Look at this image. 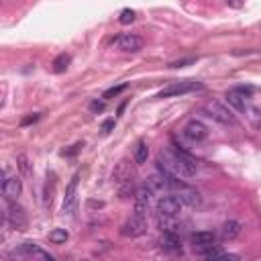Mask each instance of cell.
<instances>
[{
  "label": "cell",
  "mask_w": 261,
  "mask_h": 261,
  "mask_svg": "<svg viewBox=\"0 0 261 261\" xmlns=\"http://www.w3.org/2000/svg\"><path fill=\"white\" fill-rule=\"evenodd\" d=\"M115 129V118H108V120H104L102 122V127H100V131H102V135H108Z\"/></svg>",
  "instance_id": "cell-28"
},
{
  "label": "cell",
  "mask_w": 261,
  "mask_h": 261,
  "mask_svg": "<svg viewBox=\"0 0 261 261\" xmlns=\"http://www.w3.org/2000/svg\"><path fill=\"white\" fill-rule=\"evenodd\" d=\"M23 192V182L19 175H6L2 180V196L10 202V200H17Z\"/></svg>",
  "instance_id": "cell-10"
},
{
  "label": "cell",
  "mask_w": 261,
  "mask_h": 261,
  "mask_svg": "<svg viewBox=\"0 0 261 261\" xmlns=\"http://www.w3.org/2000/svg\"><path fill=\"white\" fill-rule=\"evenodd\" d=\"M147 157H149V147L145 141H139L135 147V163L137 166H143V163H147Z\"/></svg>",
  "instance_id": "cell-19"
},
{
  "label": "cell",
  "mask_w": 261,
  "mask_h": 261,
  "mask_svg": "<svg viewBox=\"0 0 261 261\" xmlns=\"http://www.w3.org/2000/svg\"><path fill=\"white\" fill-rule=\"evenodd\" d=\"M214 241H216V235L212 231H198V232L192 235V243H194V247H198V249L214 245Z\"/></svg>",
  "instance_id": "cell-17"
},
{
  "label": "cell",
  "mask_w": 261,
  "mask_h": 261,
  "mask_svg": "<svg viewBox=\"0 0 261 261\" xmlns=\"http://www.w3.org/2000/svg\"><path fill=\"white\" fill-rule=\"evenodd\" d=\"M184 208V202L180 200V196H161L157 200V212L159 216H170V218H175L177 214L182 212Z\"/></svg>",
  "instance_id": "cell-5"
},
{
  "label": "cell",
  "mask_w": 261,
  "mask_h": 261,
  "mask_svg": "<svg viewBox=\"0 0 261 261\" xmlns=\"http://www.w3.org/2000/svg\"><path fill=\"white\" fill-rule=\"evenodd\" d=\"M4 218H6V223L12 229H17V231H25V227H27V214H25V210L21 208L15 200L8 202V208H6Z\"/></svg>",
  "instance_id": "cell-7"
},
{
  "label": "cell",
  "mask_w": 261,
  "mask_h": 261,
  "mask_svg": "<svg viewBox=\"0 0 261 261\" xmlns=\"http://www.w3.org/2000/svg\"><path fill=\"white\" fill-rule=\"evenodd\" d=\"M116 43H118V47H120L122 51H127V53H137V51L143 49V39L137 37V35H131V33L120 35V37L116 39Z\"/></svg>",
  "instance_id": "cell-13"
},
{
  "label": "cell",
  "mask_w": 261,
  "mask_h": 261,
  "mask_svg": "<svg viewBox=\"0 0 261 261\" xmlns=\"http://www.w3.org/2000/svg\"><path fill=\"white\" fill-rule=\"evenodd\" d=\"M122 90H127V84H118V86H113V88H108L104 94H102V98L104 100H111V98H115V96H118Z\"/></svg>",
  "instance_id": "cell-25"
},
{
  "label": "cell",
  "mask_w": 261,
  "mask_h": 261,
  "mask_svg": "<svg viewBox=\"0 0 261 261\" xmlns=\"http://www.w3.org/2000/svg\"><path fill=\"white\" fill-rule=\"evenodd\" d=\"M204 113L208 115L210 118H214L216 122H223V125H235V115H232L229 108L223 102H218V100L206 102Z\"/></svg>",
  "instance_id": "cell-4"
},
{
  "label": "cell",
  "mask_w": 261,
  "mask_h": 261,
  "mask_svg": "<svg viewBox=\"0 0 261 261\" xmlns=\"http://www.w3.org/2000/svg\"><path fill=\"white\" fill-rule=\"evenodd\" d=\"M39 120V115H33V116H27V118H23V122L21 125L23 127H27V125H31V122H37Z\"/></svg>",
  "instance_id": "cell-31"
},
{
  "label": "cell",
  "mask_w": 261,
  "mask_h": 261,
  "mask_svg": "<svg viewBox=\"0 0 261 261\" xmlns=\"http://www.w3.org/2000/svg\"><path fill=\"white\" fill-rule=\"evenodd\" d=\"M196 90H204L202 82L182 80V82H174V84L166 86L157 94V98H172V96H182V94H190V92H196Z\"/></svg>",
  "instance_id": "cell-3"
},
{
  "label": "cell",
  "mask_w": 261,
  "mask_h": 261,
  "mask_svg": "<svg viewBox=\"0 0 261 261\" xmlns=\"http://www.w3.org/2000/svg\"><path fill=\"white\" fill-rule=\"evenodd\" d=\"M67 63H70V56L61 53V56H58L56 59H53V72H56V74L65 72V70H67Z\"/></svg>",
  "instance_id": "cell-22"
},
{
  "label": "cell",
  "mask_w": 261,
  "mask_h": 261,
  "mask_svg": "<svg viewBox=\"0 0 261 261\" xmlns=\"http://www.w3.org/2000/svg\"><path fill=\"white\" fill-rule=\"evenodd\" d=\"M200 255L204 257V259H223V255H225V251L223 249H218V247H204V249L200 251Z\"/></svg>",
  "instance_id": "cell-23"
},
{
  "label": "cell",
  "mask_w": 261,
  "mask_h": 261,
  "mask_svg": "<svg viewBox=\"0 0 261 261\" xmlns=\"http://www.w3.org/2000/svg\"><path fill=\"white\" fill-rule=\"evenodd\" d=\"M84 147V143H76V145H72V149H65V151H61V155L63 157H72V155H76L78 151Z\"/></svg>",
  "instance_id": "cell-27"
},
{
  "label": "cell",
  "mask_w": 261,
  "mask_h": 261,
  "mask_svg": "<svg viewBox=\"0 0 261 261\" xmlns=\"http://www.w3.org/2000/svg\"><path fill=\"white\" fill-rule=\"evenodd\" d=\"M175 177V175H174ZM170 180H172V175H168V174H163V172H159V174H151L149 177H147V186L153 190V192H163V190H170Z\"/></svg>",
  "instance_id": "cell-14"
},
{
  "label": "cell",
  "mask_w": 261,
  "mask_h": 261,
  "mask_svg": "<svg viewBox=\"0 0 261 261\" xmlns=\"http://www.w3.org/2000/svg\"><path fill=\"white\" fill-rule=\"evenodd\" d=\"M19 255L31 257V259H47V261H53V259H56L51 253L43 251V249H41V247H39L37 243H33V241H25V243L19 247Z\"/></svg>",
  "instance_id": "cell-11"
},
{
  "label": "cell",
  "mask_w": 261,
  "mask_h": 261,
  "mask_svg": "<svg viewBox=\"0 0 261 261\" xmlns=\"http://www.w3.org/2000/svg\"><path fill=\"white\" fill-rule=\"evenodd\" d=\"M194 61H196L194 58H190V59H180V61H172L170 67H172V70H175V67H184V65H190V63H194Z\"/></svg>",
  "instance_id": "cell-29"
},
{
  "label": "cell",
  "mask_w": 261,
  "mask_h": 261,
  "mask_svg": "<svg viewBox=\"0 0 261 261\" xmlns=\"http://www.w3.org/2000/svg\"><path fill=\"white\" fill-rule=\"evenodd\" d=\"M90 111H92V113H102V111H104V102H98V100L90 102Z\"/></svg>",
  "instance_id": "cell-30"
},
{
  "label": "cell",
  "mask_w": 261,
  "mask_h": 261,
  "mask_svg": "<svg viewBox=\"0 0 261 261\" xmlns=\"http://www.w3.org/2000/svg\"><path fill=\"white\" fill-rule=\"evenodd\" d=\"M17 168H19L21 175H29L31 174V166H29V157H27V153H19L17 155Z\"/></svg>",
  "instance_id": "cell-24"
},
{
  "label": "cell",
  "mask_w": 261,
  "mask_h": 261,
  "mask_svg": "<svg viewBox=\"0 0 261 261\" xmlns=\"http://www.w3.org/2000/svg\"><path fill=\"white\" fill-rule=\"evenodd\" d=\"M113 182L120 198H131L135 194V170L129 159H120L113 170Z\"/></svg>",
  "instance_id": "cell-2"
},
{
  "label": "cell",
  "mask_w": 261,
  "mask_h": 261,
  "mask_svg": "<svg viewBox=\"0 0 261 261\" xmlns=\"http://www.w3.org/2000/svg\"><path fill=\"white\" fill-rule=\"evenodd\" d=\"M184 135L188 137L190 141L200 143V141H204L206 137H208V127H206L202 120L192 118V120H188V122H186V127H184Z\"/></svg>",
  "instance_id": "cell-9"
},
{
  "label": "cell",
  "mask_w": 261,
  "mask_h": 261,
  "mask_svg": "<svg viewBox=\"0 0 261 261\" xmlns=\"http://www.w3.org/2000/svg\"><path fill=\"white\" fill-rule=\"evenodd\" d=\"M227 4L232 6V8H239V6L243 4V0H227Z\"/></svg>",
  "instance_id": "cell-32"
},
{
  "label": "cell",
  "mask_w": 261,
  "mask_h": 261,
  "mask_svg": "<svg viewBox=\"0 0 261 261\" xmlns=\"http://www.w3.org/2000/svg\"><path fill=\"white\" fill-rule=\"evenodd\" d=\"M67 239H70V232H67L65 229H53V231L49 232V241L56 243V245H61V243H65Z\"/></svg>",
  "instance_id": "cell-21"
},
{
  "label": "cell",
  "mask_w": 261,
  "mask_h": 261,
  "mask_svg": "<svg viewBox=\"0 0 261 261\" xmlns=\"http://www.w3.org/2000/svg\"><path fill=\"white\" fill-rule=\"evenodd\" d=\"M145 231H147V218H141V216H133L131 221H127L125 225L120 227V235L122 237H131V239H135V237H141V235H145Z\"/></svg>",
  "instance_id": "cell-8"
},
{
  "label": "cell",
  "mask_w": 261,
  "mask_h": 261,
  "mask_svg": "<svg viewBox=\"0 0 261 261\" xmlns=\"http://www.w3.org/2000/svg\"><path fill=\"white\" fill-rule=\"evenodd\" d=\"M225 98H227V102H229L232 108H235V111H239V113H245V108L249 106V104H247V100H249V96H245V94H243V92H239L237 88L229 90Z\"/></svg>",
  "instance_id": "cell-15"
},
{
  "label": "cell",
  "mask_w": 261,
  "mask_h": 261,
  "mask_svg": "<svg viewBox=\"0 0 261 261\" xmlns=\"http://www.w3.org/2000/svg\"><path fill=\"white\" fill-rule=\"evenodd\" d=\"M161 247L166 251H170V253H175V251H182V241H180V237H177L174 231H163Z\"/></svg>",
  "instance_id": "cell-16"
},
{
  "label": "cell",
  "mask_w": 261,
  "mask_h": 261,
  "mask_svg": "<svg viewBox=\"0 0 261 261\" xmlns=\"http://www.w3.org/2000/svg\"><path fill=\"white\" fill-rule=\"evenodd\" d=\"M241 232H243V225L239 221H229L221 229V235H223L225 241H235L241 235Z\"/></svg>",
  "instance_id": "cell-18"
},
{
  "label": "cell",
  "mask_w": 261,
  "mask_h": 261,
  "mask_svg": "<svg viewBox=\"0 0 261 261\" xmlns=\"http://www.w3.org/2000/svg\"><path fill=\"white\" fill-rule=\"evenodd\" d=\"M151 196H153V190H151L147 184L135 192V214L137 216L147 218L149 206H151Z\"/></svg>",
  "instance_id": "cell-6"
},
{
  "label": "cell",
  "mask_w": 261,
  "mask_h": 261,
  "mask_svg": "<svg viewBox=\"0 0 261 261\" xmlns=\"http://www.w3.org/2000/svg\"><path fill=\"white\" fill-rule=\"evenodd\" d=\"M78 182H80V174H76L72 180H70V184H67V188H65L63 206H61L65 214H72L74 208H76V190H78Z\"/></svg>",
  "instance_id": "cell-12"
},
{
  "label": "cell",
  "mask_w": 261,
  "mask_h": 261,
  "mask_svg": "<svg viewBox=\"0 0 261 261\" xmlns=\"http://www.w3.org/2000/svg\"><path fill=\"white\" fill-rule=\"evenodd\" d=\"M245 113H247V116H249L251 125H253L257 131H261V111H259V108H255V106H247V108H245Z\"/></svg>",
  "instance_id": "cell-20"
},
{
  "label": "cell",
  "mask_w": 261,
  "mask_h": 261,
  "mask_svg": "<svg viewBox=\"0 0 261 261\" xmlns=\"http://www.w3.org/2000/svg\"><path fill=\"white\" fill-rule=\"evenodd\" d=\"M135 10H131V8H125V10H122L120 12V15H118V23L120 25H131L133 21H135Z\"/></svg>",
  "instance_id": "cell-26"
},
{
  "label": "cell",
  "mask_w": 261,
  "mask_h": 261,
  "mask_svg": "<svg viewBox=\"0 0 261 261\" xmlns=\"http://www.w3.org/2000/svg\"><path fill=\"white\" fill-rule=\"evenodd\" d=\"M157 168L159 172L175 175L180 180H192L196 175V161L182 149H161L157 153Z\"/></svg>",
  "instance_id": "cell-1"
}]
</instances>
